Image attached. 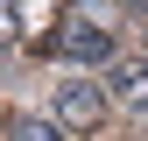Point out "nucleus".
Returning <instances> with one entry per match:
<instances>
[{"label": "nucleus", "mask_w": 148, "mask_h": 141, "mask_svg": "<svg viewBox=\"0 0 148 141\" xmlns=\"http://www.w3.org/2000/svg\"><path fill=\"white\" fill-rule=\"evenodd\" d=\"M106 113H113V99H106L99 85H85V78L57 85V127H64V134H99Z\"/></svg>", "instance_id": "f03ea898"}, {"label": "nucleus", "mask_w": 148, "mask_h": 141, "mask_svg": "<svg viewBox=\"0 0 148 141\" xmlns=\"http://www.w3.org/2000/svg\"><path fill=\"white\" fill-rule=\"evenodd\" d=\"M49 49L64 64H113V28H99L92 14H64L57 35H49Z\"/></svg>", "instance_id": "f257e3e1"}, {"label": "nucleus", "mask_w": 148, "mask_h": 141, "mask_svg": "<svg viewBox=\"0 0 148 141\" xmlns=\"http://www.w3.org/2000/svg\"><path fill=\"white\" fill-rule=\"evenodd\" d=\"M106 85H113V106H120V113H134L148 127V64H113Z\"/></svg>", "instance_id": "7ed1b4c3"}, {"label": "nucleus", "mask_w": 148, "mask_h": 141, "mask_svg": "<svg viewBox=\"0 0 148 141\" xmlns=\"http://www.w3.org/2000/svg\"><path fill=\"white\" fill-rule=\"evenodd\" d=\"M7 141H64V127H49V120H14V127H7Z\"/></svg>", "instance_id": "20e7f679"}]
</instances>
